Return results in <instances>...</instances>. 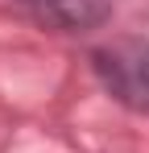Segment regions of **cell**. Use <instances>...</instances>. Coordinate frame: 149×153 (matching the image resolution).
I'll use <instances>...</instances> for the list:
<instances>
[{
	"label": "cell",
	"instance_id": "cell-1",
	"mask_svg": "<svg viewBox=\"0 0 149 153\" xmlns=\"http://www.w3.org/2000/svg\"><path fill=\"white\" fill-rule=\"evenodd\" d=\"M91 75L112 100L149 116V37H133V42H112V46H95L87 54Z\"/></svg>",
	"mask_w": 149,
	"mask_h": 153
},
{
	"label": "cell",
	"instance_id": "cell-2",
	"mask_svg": "<svg viewBox=\"0 0 149 153\" xmlns=\"http://www.w3.org/2000/svg\"><path fill=\"white\" fill-rule=\"evenodd\" d=\"M29 21H37L50 33H95L99 25H108L112 17V0H13Z\"/></svg>",
	"mask_w": 149,
	"mask_h": 153
}]
</instances>
